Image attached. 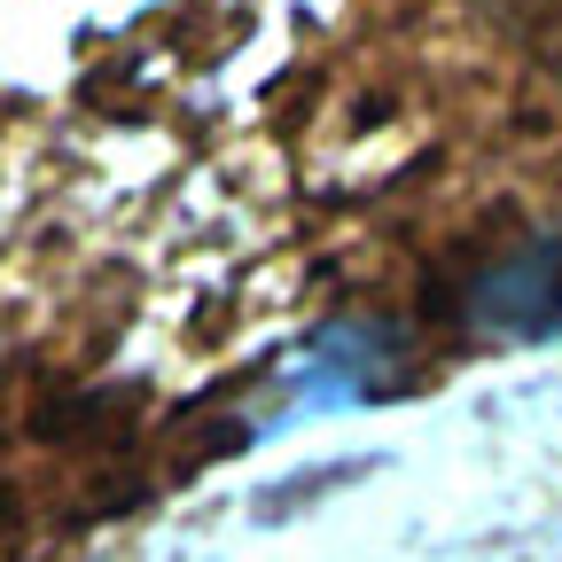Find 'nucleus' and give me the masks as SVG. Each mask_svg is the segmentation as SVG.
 Returning a JSON list of instances; mask_svg holds the SVG:
<instances>
[{"label": "nucleus", "instance_id": "1", "mask_svg": "<svg viewBox=\"0 0 562 562\" xmlns=\"http://www.w3.org/2000/svg\"><path fill=\"white\" fill-rule=\"evenodd\" d=\"M461 313H469V328L508 336V344L554 336V328H562V235H531V243L492 250V258L469 273Z\"/></svg>", "mask_w": 562, "mask_h": 562}, {"label": "nucleus", "instance_id": "2", "mask_svg": "<svg viewBox=\"0 0 562 562\" xmlns=\"http://www.w3.org/2000/svg\"><path fill=\"white\" fill-rule=\"evenodd\" d=\"M524 40H539L547 55H562V0H492Z\"/></svg>", "mask_w": 562, "mask_h": 562}]
</instances>
